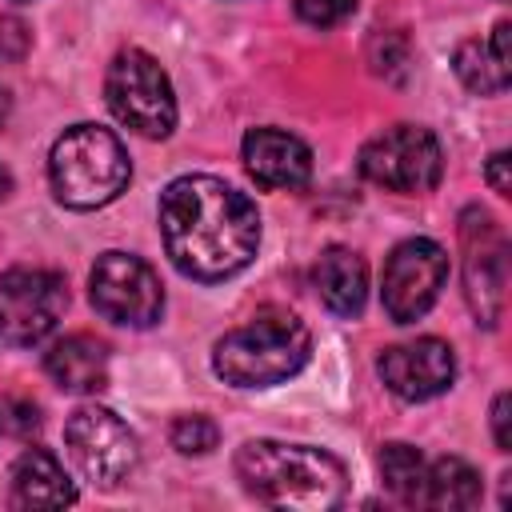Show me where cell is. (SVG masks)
Wrapping results in <instances>:
<instances>
[{"label":"cell","instance_id":"cell-17","mask_svg":"<svg viewBox=\"0 0 512 512\" xmlns=\"http://www.w3.org/2000/svg\"><path fill=\"white\" fill-rule=\"evenodd\" d=\"M480 472L460 460V456H440L428 464L424 472V496L420 504L424 508H436V512H464V508H476L480 504Z\"/></svg>","mask_w":512,"mask_h":512},{"label":"cell","instance_id":"cell-25","mask_svg":"<svg viewBox=\"0 0 512 512\" xmlns=\"http://www.w3.org/2000/svg\"><path fill=\"white\" fill-rule=\"evenodd\" d=\"M508 152H492L488 156V168H484V180H488V188L496 192V196H512V180H508Z\"/></svg>","mask_w":512,"mask_h":512},{"label":"cell","instance_id":"cell-20","mask_svg":"<svg viewBox=\"0 0 512 512\" xmlns=\"http://www.w3.org/2000/svg\"><path fill=\"white\" fill-rule=\"evenodd\" d=\"M168 440H172V448L184 452V456H204V452H212V448L220 444V428H216V420H208V416H200V412H188V416H176V420H172Z\"/></svg>","mask_w":512,"mask_h":512},{"label":"cell","instance_id":"cell-18","mask_svg":"<svg viewBox=\"0 0 512 512\" xmlns=\"http://www.w3.org/2000/svg\"><path fill=\"white\" fill-rule=\"evenodd\" d=\"M424 472H428L424 456L412 444L392 440V444L380 448V476H384V488L392 492V500L416 508L420 496H424Z\"/></svg>","mask_w":512,"mask_h":512},{"label":"cell","instance_id":"cell-3","mask_svg":"<svg viewBox=\"0 0 512 512\" xmlns=\"http://www.w3.org/2000/svg\"><path fill=\"white\" fill-rule=\"evenodd\" d=\"M312 356V332L288 308H260L212 348V372L232 388H272L292 380Z\"/></svg>","mask_w":512,"mask_h":512},{"label":"cell","instance_id":"cell-26","mask_svg":"<svg viewBox=\"0 0 512 512\" xmlns=\"http://www.w3.org/2000/svg\"><path fill=\"white\" fill-rule=\"evenodd\" d=\"M508 32H512V24H508V20H500V24L492 28V48H488V52H492V60H496L504 72L512 68V56H508Z\"/></svg>","mask_w":512,"mask_h":512},{"label":"cell","instance_id":"cell-12","mask_svg":"<svg viewBox=\"0 0 512 512\" xmlns=\"http://www.w3.org/2000/svg\"><path fill=\"white\" fill-rule=\"evenodd\" d=\"M376 372L384 380V388L400 400H432L440 396L452 376H456V356L444 340L436 336H420V340H408V344H392L380 352L376 360Z\"/></svg>","mask_w":512,"mask_h":512},{"label":"cell","instance_id":"cell-15","mask_svg":"<svg viewBox=\"0 0 512 512\" xmlns=\"http://www.w3.org/2000/svg\"><path fill=\"white\" fill-rule=\"evenodd\" d=\"M44 372L64 392H100L108 384V344L88 332H72L44 352Z\"/></svg>","mask_w":512,"mask_h":512},{"label":"cell","instance_id":"cell-10","mask_svg":"<svg viewBox=\"0 0 512 512\" xmlns=\"http://www.w3.org/2000/svg\"><path fill=\"white\" fill-rule=\"evenodd\" d=\"M68 308L64 276L52 268H8L0 276V340L32 348L48 340Z\"/></svg>","mask_w":512,"mask_h":512},{"label":"cell","instance_id":"cell-21","mask_svg":"<svg viewBox=\"0 0 512 512\" xmlns=\"http://www.w3.org/2000/svg\"><path fill=\"white\" fill-rule=\"evenodd\" d=\"M44 416H40V404L32 396H20V392H0V436L8 440H32L40 432Z\"/></svg>","mask_w":512,"mask_h":512},{"label":"cell","instance_id":"cell-4","mask_svg":"<svg viewBox=\"0 0 512 512\" xmlns=\"http://www.w3.org/2000/svg\"><path fill=\"white\" fill-rule=\"evenodd\" d=\"M48 180L64 208L92 212V208L112 204L128 188L132 164L116 132L100 124H72L52 144Z\"/></svg>","mask_w":512,"mask_h":512},{"label":"cell","instance_id":"cell-16","mask_svg":"<svg viewBox=\"0 0 512 512\" xmlns=\"http://www.w3.org/2000/svg\"><path fill=\"white\" fill-rule=\"evenodd\" d=\"M312 280H316V292L324 300L328 312L352 320L364 312V300H368V268L360 260V252L344 248V244H332L320 252L316 268H312Z\"/></svg>","mask_w":512,"mask_h":512},{"label":"cell","instance_id":"cell-2","mask_svg":"<svg viewBox=\"0 0 512 512\" xmlns=\"http://www.w3.org/2000/svg\"><path fill=\"white\" fill-rule=\"evenodd\" d=\"M236 476L248 496L284 512H324L348 492V468L312 444L244 440L236 448Z\"/></svg>","mask_w":512,"mask_h":512},{"label":"cell","instance_id":"cell-1","mask_svg":"<svg viewBox=\"0 0 512 512\" xmlns=\"http://www.w3.org/2000/svg\"><path fill=\"white\" fill-rule=\"evenodd\" d=\"M160 240L176 272L216 284L252 264L260 248V212L220 176H176L160 192Z\"/></svg>","mask_w":512,"mask_h":512},{"label":"cell","instance_id":"cell-13","mask_svg":"<svg viewBox=\"0 0 512 512\" xmlns=\"http://www.w3.org/2000/svg\"><path fill=\"white\" fill-rule=\"evenodd\" d=\"M244 168L248 176L276 192V188H304L312 176V148L280 128H252L244 136Z\"/></svg>","mask_w":512,"mask_h":512},{"label":"cell","instance_id":"cell-5","mask_svg":"<svg viewBox=\"0 0 512 512\" xmlns=\"http://www.w3.org/2000/svg\"><path fill=\"white\" fill-rule=\"evenodd\" d=\"M104 96L112 116L148 140H164L176 128V96H172L168 72L156 64V56L140 48H124L108 64Z\"/></svg>","mask_w":512,"mask_h":512},{"label":"cell","instance_id":"cell-9","mask_svg":"<svg viewBox=\"0 0 512 512\" xmlns=\"http://www.w3.org/2000/svg\"><path fill=\"white\" fill-rule=\"evenodd\" d=\"M92 308L124 328H152L164 312V288L148 260L132 252H100L88 272Z\"/></svg>","mask_w":512,"mask_h":512},{"label":"cell","instance_id":"cell-8","mask_svg":"<svg viewBox=\"0 0 512 512\" xmlns=\"http://www.w3.org/2000/svg\"><path fill=\"white\" fill-rule=\"evenodd\" d=\"M64 444L76 468L84 472V480H92L96 488H120L140 464L136 432L112 408H100V404H80L68 416Z\"/></svg>","mask_w":512,"mask_h":512},{"label":"cell","instance_id":"cell-19","mask_svg":"<svg viewBox=\"0 0 512 512\" xmlns=\"http://www.w3.org/2000/svg\"><path fill=\"white\" fill-rule=\"evenodd\" d=\"M452 68H456L460 84L476 96H500L508 88V72L492 60L488 44H480V40H464L452 56Z\"/></svg>","mask_w":512,"mask_h":512},{"label":"cell","instance_id":"cell-7","mask_svg":"<svg viewBox=\"0 0 512 512\" xmlns=\"http://www.w3.org/2000/svg\"><path fill=\"white\" fill-rule=\"evenodd\" d=\"M460 252H464V300L476 324L496 328L508 300V236L492 212L480 204L460 212Z\"/></svg>","mask_w":512,"mask_h":512},{"label":"cell","instance_id":"cell-23","mask_svg":"<svg viewBox=\"0 0 512 512\" xmlns=\"http://www.w3.org/2000/svg\"><path fill=\"white\" fill-rule=\"evenodd\" d=\"M32 48V32L20 16H0V60H12L20 64Z\"/></svg>","mask_w":512,"mask_h":512},{"label":"cell","instance_id":"cell-24","mask_svg":"<svg viewBox=\"0 0 512 512\" xmlns=\"http://www.w3.org/2000/svg\"><path fill=\"white\" fill-rule=\"evenodd\" d=\"M512 412V400H508V392H500L496 400H492V440H496V448L500 452H512V432H508V416Z\"/></svg>","mask_w":512,"mask_h":512},{"label":"cell","instance_id":"cell-11","mask_svg":"<svg viewBox=\"0 0 512 512\" xmlns=\"http://www.w3.org/2000/svg\"><path fill=\"white\" fill-rule=\"evenodd\" d=\"M448 280V252L428 240V236H412L404 244L392 248V256L384 260V284H380V300L392 324H412L420 320L440 288Z\"/></svg>","mask_w":512,"mask_h":512},{"label":"cell","instance_id":"cell-22","mask_svg":"<svg viewBox=\"0 0 512 512\" xmlns=\"http://www.w3.org/2000/svg\"><path fill=\"white\" fill-rule=\"evenodd\" d=\"M360 0H296V16L312 28H336L356 12Z\"/></svg>","mask_w":512,"mask_h":512},{"label":"cell","instance_id":"cell-28","mask_svg":"<svg viewBox=\"0 0 512 512\" xmlns=\"http://www.w3.org/2000/svg\"><path fill=\"white\" fill-rule=\"evenodd\" d=\"M4 120H8V92L0 88V124H4Z\"/></svg>","mask_w":512,"mask_h":512},{"label":"cell","instance_id":"cell-27","mask_svg":"<svg viewBox=\"0 0 512 512\" xmlns=\"http://www.w3.org/2000/svg\"><path fill=\"white\" fill-rule=\"evenodd\" d=\"M8 192H12V172H8L4 164H0V200H4Z\"/></svg>","mask_w":512,"mask_h":512},{"label":"cell","instance_id":"cell-6","mask_svg":"<svg viewBox=\"0 0 512 512\" xmlns=\"http://www.w3.org/2000/svg\"><path fill=\"white\" fill-rule=\"evenodd\" d=\"M360 176L400 196L432 192L444 176L440 140L420 124H392L360 148Z\"/></svg>","mask_w":512,"mask_h":512},{"label":"cell","instance_id":"cell-14","mask_svg":"<svg viewBox=\"0 0 512 512\" xmlns=\"http://www.w3.org/2000/svg\"><path fill=\"white\" fill-rule=\"evenodd\" d=\"M12 504L28 512H52L76 504V484L48 448H28L12 464Z\"/></svg>","mask_w":512,"mask_h":512}]
</instances>
